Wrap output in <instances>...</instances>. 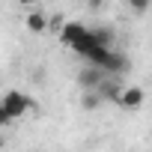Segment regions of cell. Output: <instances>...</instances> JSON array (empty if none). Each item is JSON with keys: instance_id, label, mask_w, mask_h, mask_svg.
<instances>
[{"instance_id": "cell-1", "label": "cell", "mask_w": 152, "mask_h": 152, "mask_svg": "<svg viewBox=\"0 0 152 152\" xmlns=\"http://www.w3.org/2000/svg\"><path fill=\"white\" fill-rule=\"evenodd\" d=\"M0 104H3V110L12 116V122H15V119H21L24 113H30V107H36V102H33L30 96L18 93V90H9L3 99H0Z\"/></svg>"}, {"instance_id": "cell-2", "label": "cell", "mask_w": 152, "mask_h": 152, "mask_svg": "<svg viewBox=\"0 0 152 152\" xmlns=\"http://www.w3.org/2000/svg\"><path fill=\"white\" fill-rule=\"evenodd\" d=\"M96 66H99L104 75H122V72H128V60H125L122 54H116V51H104Z\"/></svg>"}, {"instance_id": "cell-3", "label": "cell", "mask_w": 152, "mask_h": 152, "mask_svg": "<svg viewBox=\"0 0 152 152\" xmlns=\"http://www.w3.org/2000/svg\"><path fill=\"white\" fill-rule=\"evenodd\" d=\"M113 102H116L119 107H125V110H137V107L146 102V96H143L140 87H119V93H116Z\"/></svg>"}, {"instance_id": "cell-4", "label": "cell", "mask_w": 152, "mask_h": 152, "mask_svg": "<svg viewBox=\"0 0 152 152\" xmlns=\"http://www.w3.org/2000/svg\"><path fill=\"white\" fill-rule=\"evenodd\" d=\"M104 78H107V75H104L99 66H93V63H87V66L78 72V84H81V90H96Z\"/></svg>"}, {"instance_id": "cell-5", "label": "cell", "mask_w": 152, "mask_h": 152, "mask_svg": "<svg viewBox=\"0 0 152 152\" xmlns=\"http://www.w3.org/2000/svg\"><path fill=\"white\" fill-rule=\"evenodd\" d=\"M84 30H87V27H84V24H78V21H66V24L57 30V39H60L66 48H72L75 42H78V39L84 36Z\"/></svg>"}, {"instance_id": "cell-6", "label": "cell", "mask_w": 152, "mask_h": 152, "mask_svg": "<svg viewBox=\"0 0 152 152\" xmlns=\"http://www.w3.org/2000/svg\"><path fill=\"white\" fill-rule=\"evenodd\" d=\"M24 27H27L30 33H45V30H48V15L39 12V9H30V12L24 15Z\"/></svg>"}, {"instance_id": "cell-7", "label": "cell", "mask_w": 152, "mask_h": 152, "mask_svg": "<svg viewBox=\"0 0 152 152\" xmlns=\"http://www.w3.org/2000/svg\"><path fill=\"white\" fill-rule=\"evenodd\" d=\"M81 104H84L87 110H96V107L102 104V96H99L96 90H84V99H81Z\"/></svg>"}, {"instance_id": "cell-8", "label": "cell", "mask_w": 152, "mask_h": 152, "mask_svg": "<svg viewBox=\"0 0 152 152\" xmlns=\"http://www.w3.org/2000/svg\"><path fill=\"white\" fill-rule=\"evenodd\" d=\"M149 6H152V0H128V9H131V12H137V15H143Z\"/></svg>"}, {"instance_id": "cell-9", "label": "cell", "mask_w": 152, "mask_h": 152, "mask_svg": "<svg viewBox=\"0 0 152 152\" xmlns=\"http://www.w3.org/2000/svg\"><path fill=\"white\" fill-rule=\"evenodd\" d=\"M6 125H12V116L3 110V104H0V128H6Z\"/></svg>"}, {"instance_id": "cell-10", "label": "cell", "mask_w": 152, "mask_h": 152, "mask_svg": "<svg viewBox=\"0 0 152 152\" xmlns=\"http://www.w3.org/2000/svg\"><path fill=\"white\" fill-rule=\"evenodd\" d=\"M18 3H21V6H27V9H36L39 0H18Z\"/></svg>"}, {"instance_id": "cell-11", "label": "cell", "mask_w": 152, "mask_h": 152, "mask_svg": "<svg viewBox=\"0 0 152 152\" xmlns=\"http://www.w3.org/2000/svg\"><path fill=\"white\" fill-rule=\"evenodd\" d=\"M3 146H6V137H3V134H0V149H3Z\"/></svg>"}]
</instances>
